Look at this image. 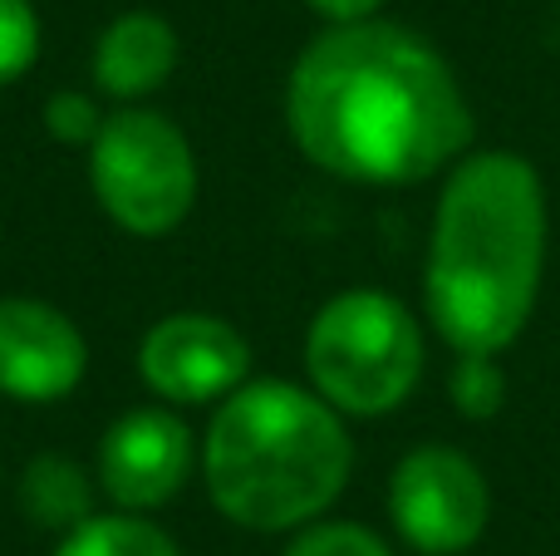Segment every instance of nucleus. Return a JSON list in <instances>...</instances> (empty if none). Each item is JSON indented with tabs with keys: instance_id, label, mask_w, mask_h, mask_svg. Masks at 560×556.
Listing matches in <instances>:
<instances>
[{
	"instance_id": "obj_1",
	"label": "nucleus",
	"mask_w": 560,
	"mask_h": 556,
	"mask_svg": "<svg viewBox=\"0 0 560 556\" xmlns=\"http://www.w3.org/2000/svg\"><path fill=\"white\" fill-rule=\"evenodd\" d=\"M285 128L329 177L408 187L472 148V104L453 65L394 20L325 25L285 79Z\"/></svg>"
},
{
	"instance_id": "obj_2",
	"label": "nucleus",
	"mask_w": 560,
	"mask_h": 556,
	"mask_svg": "<svg viewBox=\"0 0 560 556\" xmlns=\"http://www.w3.org/2000/svg\"><path fill=\"white\" fill-rule=\"evenodd\" d=\"M546 187L512 148L463 153L433 207L423 305L457 355H502L526 331L546 276Z\"/></svg>"
},
{
	"instance_id": "obj_3",
	"label": "nucleus",
	"mask_w": 560,
	"mask_h": 556,
	"mask_svg": "<svg viewBox=\"0 0 560 556\" xmlns=\"http://www.w3.org/2000/svg\"><path fill=\"white\" fill-rule=\"evenodd\" d=\"M207 498L246 532H300L349 488L345 414L295 380H246L212 409L197 449Z\"/></svg>"
},
{
	"instance_id": "obj_4",
	"label": "nucleus",
	"mask_w": 560,
	"mask_h": 556,
	"mask_svg": "<svg viewBox=\"0 0 560 556\" xmlns=\"http://www.w3.org/2000/svg\"><path fill=\"white\" fill-rule=\"evenodd\" d=\"M305 374L345 419H384L423 380V331L398 296L339 291L305 331Z\"/></svg>"
},
{
	"instance_id": "obj_5",
	"label": "nucleus",
	"mask_w": 560,
	"mask_h": 556,
	"mask_svg": "<svg viewBox=\"0 0 560 556\" xmlns=\"http://www.w3.org/2000/svg\"><path fill=\"white\" fill-rule=\"evenodd\" d=\"M197 153L192 138L167 114L124 104L104 118L89 143V187L94 202L128 236H167L197 207Z\"/></svg>"
},
{
	"instance_id": "obj_6",
	"label": "nucleus",
	"mask_w": 560,
	"mask_h": 556,
	"mask_svg": "<svg viewBox=\"0 0 560 556\" xmlns=\"http://www.w3.org/2000/svg\"><path fill=\"white\" fill-rule=\"evenodd\" d=\"M388 518L398 537L423 556H457L477 547L492 522L487 473L447 443L408 449L388 478Z\"/></svg>"
},
{
	"instance_id": "obj_7",
	"label": "nucleus",
	"mask_w": 560,
	"mask_h": 556,
	"mask_svg": "<svg viewBox=\"0 0 560 556\" xmlns=\"http://www.w3.org/2000/svg\"><path fill=\"white\" fill-rule=\"evenodd\" d=\"M138 380L173 409L222 404L252 380V345L226 315L173 311L148 325L138 340Z\"/></svg>"
},
{
	"instance_id": "obj_8",
	"label": "nucleus",
	"mask_w": 560,
	"mask_h": 556,
	"mask_svg": "<svg viewBox=\"0 0 560 556\" xmlns=\"http://www.w3.org/2000/svg\"><path fill=\"white\" fill-rule=\"evenodd\" d=\"M197 449L202 443L192 439L187 419L173 404H138V409L118 414L98 439V493L124 512H158L187 488Z\"/></svg>"
},
{
	"instance_id": "obj_9",
	"label": "nucleus",
	"mask_w": 560,
	"mask_h": 556,
	"mask_svg": "<svg viewBox=\"0 0 560 556\" xmlns=\"http://www.w3.org/2000/svg\"><path fill=\"white\" fill-rule=\"evenodd\" d=\"M89 340L59 305L0 296V394L15 404H59L84 384Z\"/></svg>"
},
{
	"instance_id": "obj_10",
	"label": "nucleus",
	"mask_w": 560,
	"mask_h": 556,
	"mask_svg": "<svg viewBox=\"0 0 560 556\" xmlns=\"http://www.w3.org/2000/svg\"><path fill=\"white\" fill-rule=\"evenodd\" d=\"M177 59H183L177 30L153 10H128L98 30L89 69H94L98 94L118 104H143L177 74Z\"/></svg>"
},
{
	"instance_id": "obj_11",
	"label": "nucleus",
	"mask_w": 560,
	"mask_h": 556,
	"mask_svg": "<svg viewBox=\"0 0 560 556\" xmlns=\"http://www.w3.org/2000/svg\"><path fill=\"white\" fill-rule=\"evenodd\" d=\"M15 502L30 528L65 537L98 512V478H89L84 463L65 459V453H39L20 468Z\"/></svg>"
},
{
	"instance_id": "obj_12",
	"label": "nucleus",
	"mask_w": 560,
	"mask_h": 556,
	"mask_svg": "<svg viewBox=\"0 0 560 556\" xmlns=\"http://www.w3.org/2000/svg\"><path fill=\"white\" fill-rule=\"evenodd\" d=\"M55 556H183V547L158 522H148L143 512L114 508V512H94L74 532H65Z\"/></svg>"
},
{
	"instance_id": "obj_13",
	"label": "nucleus",
	"mask_w": 560,
	"mask_h": 556,
	"mask_svg": "<svg viewBox=\"0 0 560 556\" xmlns=\"http://www.w3.org/2000/svg\"><path fill=\"white\" fill-rule=\"evenodd\" d=\"M447 394L463 419H497L506 404V370L497 364V355H457Z\"/></svg>"
},
{
	"instance_id": "obj_14",
	"label": "nucleus",
	"mask_w": 560,
	"mask_h": 556,
	"mask_svg": "<svg viewBox=\"0 0 560 556\" xmlns=\"http://www.w3.org/2000/svg\"><path fill=\"white\" fill-rule=\"evenodd\" d=\"M39 39H45V25H39L35 0H0V89L35 69Z\"/></svg>"
},
{
	"instance_id": "obj_15",
	"label": "nucleus",
	"mask_w": 560,
	"mask_h": 556,
	"mask_svg": "<svg viewBox=\"0 0 560 556\" xmlns=\"http://www.w3.org/2000/svg\"><path fill=\"white\" fill-rule=\"evenodd\" d=\"M285 556H394L384 537H378L374 528H364V522H305V528L290 537Z\"/></svg>"
},
{
	"instance_id": "obj_16",
	"label": "nucleus",
	"mask_w": 560,
	"mask_h": 556,
	"mask_svg": "<svg viewBox=\"0 0 560 556\" xmlns=\"http://www.w3.org/2000/svg\"><path fill=\"white\" fill-rule=\"evenodd\" d=\"M104 118L108 114L98 108V99L84 94V89H55L45 99V134L65 148H89L104 128Z\"/></svg>"
},
{
	"instance_id": "obj_17",
	"label": "nucleus",
	"mask_w": 560,
	"mask_h": 556,
	"mask_svg": "<svg viewBox=\"0 0 560 556\" xmlns=\"http://www.w3.org/2000/svg\"><path fill=\"white\" fill-rule=\"evenodd\" d=\"M325 25H354V20H374L384 10V0H305Z\"/></svg>"
}]
</instances>
